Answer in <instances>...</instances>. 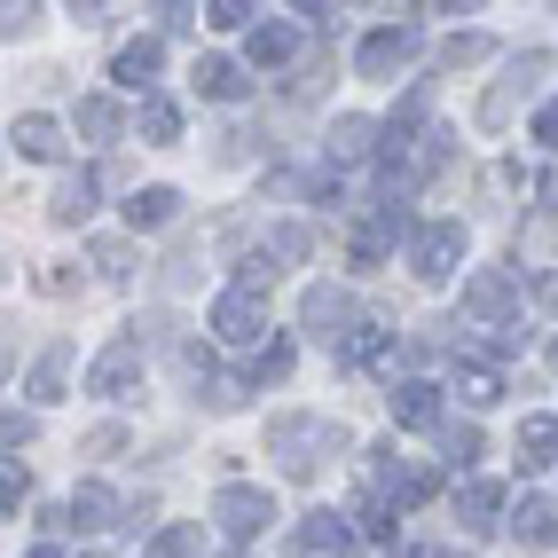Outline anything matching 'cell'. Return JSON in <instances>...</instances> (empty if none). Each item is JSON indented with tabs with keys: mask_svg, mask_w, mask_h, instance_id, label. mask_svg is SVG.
<instances>
[{
	"mask_svg": "<svg viewBox=\"0 0 558 558\" xmlns=\"http://www.w3.org/2000/svg\"><path fill=\"white\" fill-rule=\"evenodd\" d=\"M268 449L283 457V472H315V457L347 449V433L323 425V417H276V425H268Z\"/></svg>",
	"mask_w": 558,
	"mask_h": 558,
	"instance_id": "1",
	"label": "cell"
},
{
	"mask_svg": "<svg viewBox=\"0 0 558 558\" xmlns=\"http://www.w3.org/2000/svg\"><path fill=\"white\" fill-rule=\"evenodd\" d=\"M259 330H268V300H259L252 283H236V291L213 300V339L220 347H259Z\"/></svg>",
	"mask_w": 558,
	"mask_h": 558,
	"instance_id": "2",
	"label": "cell"
},
{
	"mask_svg": "<svg viewBox=\"0 0 558 558\" xmlns=\"http://www.w3.org/2000/svg\"><path fill=\"white\" fill-rule=\"evenodd\" d=\"M457 259H464V229H457V220H425L417 244H409V268H417L425 283H449Z\"/></svg>",
	"mask_w": 558,
	"mask_h": 558,
	"instance_id": "3",
	"label": "cell"
},
{
	"mask_svg": "<svg viewBox=\"0 0 558 558\" xmlns=\"http://www.w3.org/2000/svg\"><path fill=\"white\" fill-rule=\"evenodd\" d=\"M347 362L362 369V378H378V386H393V369H401V339H393V323H354V339H347Z\"/></svg>",
	"mask_w": 558,
	"mask_h": 558,
	"instance_id": "4",
	"label": "cell"
},
{
	"mask_svg": "<svg viewBox=\"0 0 558 558\" xmlns=\"http://www.w3.org/2000/svg\"><path fill=\"white\" fill-rule=\"evenodd\" d=\"M213 519H220V535H229V543H252V535L276 519V504L259 496V488H220V496H213Z\"/></svg>",
	"mask_w": 558,
	"mask_h": 558,
	"instance_id": "5",
	"label": "cell"
},
{
	"mask_svg": "<svg viewBox=\"0 0 558 558\" xmlns=\"http://www.w3.org/2000/svg\"><path fill=\"white\" fill-rule=\"evenodd\" d=\"M134 378H142V339H119V347H102V354H95V369H87V393H102V401H126V393H134Z\"/></svg>",
	"mask_w": 558,
	"mask_h": 558,
	"instance_id": "6",
	"label": "cell"
},
{
	"mask_svg": "<svg viewBox=\"0 0 558 558\" xmlns=\"http://www.w3.org/2000/svg\"><path fill=\"white\" fill-rule=\"evenodd\" d=\"M409 56H417V24H386V32H369V40L354 48L362 80H386V71H401Z\"/></svg>",
	"mask_w": 558,
	"mask_h": 558,
	"instance_id": "7",
	"label": "cell"
},
{
	"mask_svg": "<svg viewBox=\"0 0 558 558\" xmlns=\"http://www.w3.org/2000/svg\"><path fill=\"white\" fill-rule=\"evenodd\" d=\"M386 409H393V425H401V433H425V425H440V386L401 378V386L386 393Z\"/></svg>",
	"mask_w": 558,
	"mask_h": 558,
	"instance_id": "8",
	"label": "cell"
},
{
	"mask_svg": "<svg viewBox=\"0 0 558 558\" xmlns=\"http://www.w3.org/2000/svg\"><path fill=\"white\" fill-rule=\"evenodd\" d=\"M464 307H472L480 323H504V315L519 307V283H511L504 268H480V276L464 283Z\"/></svg>",
	"mask_w": 558,
	"mask_h": 558,
	"instance_id": "9",
	"label": "cell"
},
{
	"mask_svg": "<svg viewBox=\"0 0 558 558\" xmlns=\"http://www.w3.org/2000/svg\"><path fill=\"white\" fill-rule=\"evenodd\" d=\"M300 315H307V330H315L323 347H330V339H354V330H347V323H354V307H347V291H330V283H315V291H307V307H300Z\"/></svg>",
	"mask_w": 558,
	"mask_h": 558,
	"instance_id": "10",
	"label": "cell"
},
{
	"mask_svg": "<svg viewBox=\"0 0 558 558\" xmlns=\"http://www.w3.org/2000/svg\"><path fill=\"white\" fill-rule=\"evenodd\" d=\"M9 142H16V158H32V166L63 158V134H56V119H40V110H24V119L9 126Z\"/></svg>",
	"mask_w": 558,
	"mask_h": 558,
	"instance_id": "11",
	"label": "cell"
},
{
	"mask_svg": "<svg viewBox=\"0 0 558 558\" xmlns=\"http://www.w3.org/2000/svg\"><path fill=\"white\" fill-rule=\"evenodd\" d=\"M535 80H543V56H519V71H511V80H504V87H496L488 102H480V126H504V119H511V102L527 95Z\"/></svg>",
	"mask_w": 558,
	"mask_h": 558,
	"instance_id": "12",
	"label": "cell"
},
{
	"mask_svg": "<svg viewBox=\"0 0 558 558\" xmlns=\"http://www.w3.org/2000/svg\"><path fill=\"white\" fill-rule=\"evenodd\" d=\"M300 56V24H252V63L259 71H283Z\"/></svg>",
	"mask_w": 558,
	"mask_h": 558,
	"instance_id": "13",
	"label": "cell"
},
{
	"mask_svg": "<svg viewBox=\"0 0 558 558\" xmlns=\"http://www.w3.org/2000/svg\"><path fill=\"white\" fill-rule=\"evenodd\" d=\"M71 527H80V535H102V527H119V496L87 480V488L71 496Z\"/></svg>",
	"mask_w": 558,
	"mask_h": 558,
	"instance_id": "14",
	"label": "cell"
},
{
	"mask_svg": "<svg viewBox=\"0 0 558 558\" xmlns=\"http://www.w3.org/2000/svg\"><path fill=\"white\" fill-rule=\"evenodd\" d=\"M457 393H464V409H496L504 401V369L496 362H457Z\"/></svg>",
	"mask_w": 558,
	"mask_h": 558,
	"instance_id": "15",
	"label": "cell"
},
{
	"mask_svg": "<svg viewBox=\"0 0 558 558\" xmlns=\"http://www.w3.org/2000/svg\"><path fill=\"white\" fill-rule=\"evenodd\" d=\"M173 213H181V190H166V181L126 197V220H134V229H173Z\"/></svg>",
	"mask_w": 558,
	"mask_h": 558,
	"instance_id": "16",
	"label": "cell"
},
{
	"mask_svg": "<svg viewBox=\"0 0 558 558\" xmlns=\"http://www.w3.org/2000/svg\"><path fill=\"white\" fill-rule=\"evenodd\" d=\"M190 80H197V95H213V102H236V95H244V71H236L229 56H197Z\"/></svg>",
	"mask_w": 558,
	"mask_h": 558,
	"instance_id": "17",
	"label": "cell"
},
{
	"mask_svg": "<svg viewBox=\"0 0 558 558\" xmlns=\"http://www.w3.org/2000/svg\"><path fill=\"white\" fill-rule=\"evenodd\" d=\"M519 464H527V472L558 464V417H527V425H519Z\"/></svg>",
	"mask_w": 558,
	"mask_h": 558,
	"instance_id": "18",
	"label": "cell"
},
{
	"mask_svg": "<svg viewBox=\"0 0 558 558\" xmlns=\"http://www.w3.org/2000/svg\"><path fill=\"white\" fill-rule=\"evenodd\" d=\"M369 150H378V126H369V119H339V126H330V158H339V166H354Z\"/></svg>",
	"mask_w": 558,
	"mask_h": 558,
	"instance_id": "19",
	"label": "cell"
},
{
	"mask_svg": "<svg viewBox=\"0 0 558 558\" xmlns=\"http://www.w3.org/2000/svg\"><path fill=\"white\" fill-rule=\"evenodd\" d=\"M511 527H519V543H558V511H550L543 496H519Z\"/></svg>",
	"mask_w": 558,
	"mask_h": 558,
	"instance_id": "20",
	"label": "cell"
},
{
	"mask_svg": "<svg viewBox=\"0 0 558 558\" xmlns=\"http://www.w3.org/2000/svg\"><path fill=\"white\" fill-rule=\"evenodd\" d=\"M95 190H102L95 173H63V190H56L48 213H56V220H87V213H95Z\"/></svg>",
	"mask_w": 558,
	"mask_h": 558,
	"instance_id": "21",
	"label": "cell"
},
{
	"mask_svg": "<svg viewBox=\"0 0 558 558\" xmlns=\"http://www.w3.org/2000/svg\"><path fill=\"white\" fill-rule=\"evenodd\" d=\"M158 63H166V48H158V40H134V48H119V87H134V95H142Z\"/></svg>",
	"mask_w": 558,
	"mask_h": 558,
	"instance_id": "22",
	"label": "cell"
},
{
	"mask_svg": "<svg viewBox=\"0 0 558 558\" xmlns=\"http://www.w3.org/2000/svg\"><path fill=\"white\" fill-rule=\"evenodd\" d=\"M457 511H464V527H472V535H488V527H496V511H504V488H488V480H472Z\"/></svg>",
	"mask_w": 558,
	"mask_h": 558,
	"instance_id": "23",
	"label": "cell"
},
{
	"mask_svg": "<svg viewBox=\"0 0 558 558\" xmlns=\"http://www.w3.org/2000/svg\"><path fill=\"white\" fill-rule=\"evenodd\" d=\"M354 535H362V543H386V535H393V504H386V496H362V504H354Z\"/></svg>",
	"mask_w": 558,
	"mask_h": 558,
	"instance_id": "24",
	"label": "cell"
},
{
	"mask_svg": "<svg viewBox=\"0 0 558 558\" xmlns=\"http://www.w3.org/2000/svg\"><path fill=\"white\" fill-rule=\"evenodd\" d=\"M300 535H307V550H330V558H339V550L354 543V527H347V519H330V511H315Z\"/></svg>",
	"mask_w": 558,
	"mask_h": 558,
	"instance_id": "25",
	"label": "cell"
},
{
	"mask_svg": "<svg viewBox=\"0 0 558 558\" xmlns=\"http://www.w3.org/2000/svg\"><path fill=\"white\" fill-rule=\"evenodd\" d=\"M63 378H71V354H40V369H32V401H63Z\"/></svg>",
	"mask_w": 558,
	"mask_h": 558,
	"instance_id": "26",
	"label": "cell"
},
{
	"mask_svg": "<svg viewBox=\"0 0 558 558\" xmlns=\"http://www.w3.org/2000/svg\"><path fill=\"white\" fill-rule=\"evenodd\" d=\"M80 134L110 142V134H119V102H110V95H87V102H80Z\"/></svg>",
	"mask_w": 558,
	"mask_h": 558,
	"instance_id": "27",
	"label": "cell"
},
{
	"mask_svg": "<svg viewBox=\"0 0 558 558\" xmlns=\"http://www.w3.org/2000/svg\"><path fill=\"white\" fill-rule=\"evenodd\" d=\"M142 134H150V142H173V134H181V110H173L166 95H150V102H142Z\"/></svg>",
	"mask_w": 558,
	"mask_h": 558,
	"instance_id": "28",
	"label": "cell"
},
{
	"mask_svg": "<svg viewBox=\"0 0 558 558\" xmlns=\"http://www.w3.org/2000/svg\"><path fill=\"white\" fill-rule=\"evenodd\" d=\"M197 550H205V535H197V527H166L142 558H197Z\"/></svg>",
	"mask_w": 558,
	"mask_h": 558,
	"instance_id": "29",
	"label": "cell"
},
{
	"mask_svg": "<svg viewBox=\"0 0 558 558\" xmlns=\"http://www.w3.org/2000/svg\"><path fill=\"white\" fill-rule=\"evenodd\" d=\"M276 378H291V347L283 339H268V354L252 362V386H276Z\"/></svg>",
	"mask_w": 558,
	"mask_h": 558,
	"instance_id": "30",
	"label": "cell"
},
{
	"mask_svg": "<svg viewBox=\"0 0 558 558\" xmlns=\"http://www.w3.org/2000/svg\"><path fill=\"white\" fill-rule=\"evenodd\" d=\"M488 56H496V48L480 40V32H464V40H449V48H440V63H449V71H457V63H488Z\"/></svg>",
	"mask_w": 558,
	"mask_h": 558,
	"instance_id": "31",
	"label": "cell"
},
{
	"mask_svg": "<svg viewBox=\"0 0 558 558\" xmlns=\"http://www.w3.org/2000/svg\"><path fill=\"white\" fill-rule=\"evenodd\" d=\"M472 464H480V433L457 425V433H449V472H472Z\"/></svg>",
	"mask_w": 558,
	"mask_h": 558,
	"instance_id": "32",
	"label": "cell"
},
{
	"mask_svg": "<svg viewBox=\"0 0 558 558\" xmlns=\"http://www.w3.org/2000/svg\"><path fill=\"white\" fill-rule=\"evenodd\" d=\"M268 259H283V268H291V259H307V229H276L268 236Z\"/></svg>",
	"mask_w": 558,
	"mask_h": 558,
	"instance_id": "33",
	"label": "cell"
},
{
	"mask_svg": "<svg viewBox=\"0 0 558 558\" xmlns=\"http://www.w3.org/2000/svg\"><path fill=\"white\" fill-rule=\"evenodd\" d=\"M205 24H213V32H236V24H252V9H244V0H213Z\"/></svg>",
	"mask_w": 558,
	"mask_h": 558,
	"instance_id": "34",
	"label": "cell"
},
{
	"mask_svg": "<svg viewBox=\"0 0 558 558\" xmlns=\"http://www.w3.org/2000/svg\"><path fill=\"white\" fill-rule=\"evenodd\" d=\"M126 259H134L126 244H95V268H102V276H126Z\"/></svg>",
	"mask_w": 558,
	"mask_h": 558,
	"instance_id": "35",
	"label": "cell"
},
{
	"mask_svg": "<svg viewBox=\"0 0 558 558\" xmlns=\"http://www.w3.org/2000/svg\"><path fill=\"white\" fill-rule=\"evenodd\" d=\"M16 496H24V464L9 457V472H0V511H16Z\"/></svg>",
	"mask_w": 558,
	"mask_h": 558,
	"instance_id": "36",
	"label": "cell"
},
{
	"mask_svg": "<svg viewBox=\"0 0 558 558\" xmlns=\"http://www.w3.org/2000/svg\"><path fill=\"white\" fill-rule=\"evenodd\" d=\"M119 449H126V433H119V425H102V433L87 440V457H119Z\"/></svg>",
	"mask_w": 558,
	"mask_h": 558,
	"instance_id": "37",
	"label": "cell"
},
{
	"mask_svg": "<svg viewBox=\"0 0 558 558\" xmlns=\"http://www.w3.org/2000/svg\"><path fill=\"white\" fill-rule=\"evenodd\" d=\"M535 142H558V102H550L543 119H535Z\"/></svg>",
	"mask_w": 558,
	"mask_h": 558,
	"instance_id": "38",
	"label": "cell"
},
{
	"mask_svg": "<svg viewBox=\"0 0 558 558\" xmlns=\"http://www.w3.org/2000/svg\"><path fill=\"white\" fill-rule=\"evenodd\" d=\"M535 300H543V307H550V315H558V268H550V276H543V291H535Z\"/></svg>",
	"mask_w": 558,
	"mask_h": 558,
	"instance_id": "39",
	"label": "cell"
},
{
	"mask_svg": "<svg viewBox=\"0 0 558 558\" xmlns=\"http://www.w3.org/2000/svg\"><path fill=\"white\" fill-rule=\"evenodd\" d=\"M32 558H63V550H48V543H40V550H32Z\"/></svg>",
	"mask_w": 558,
	"mask_h": 558,
	"instance_id": "40",
	"label": "cell"
},
{
	"mask_svg": "<svg viewBox=\"0 0 558 558\" xmlns=\"http://www.w3.org/2000/svg\"><path fill=\"white\" fill-rule=\"evenodd\" d=\"M550 362H558V347H550Z\"/></svg>",
	"mask_w": 558,
	"mask_h": 558,
	"instance_id": "41",
	"label": "cell"
}]
</instances>
